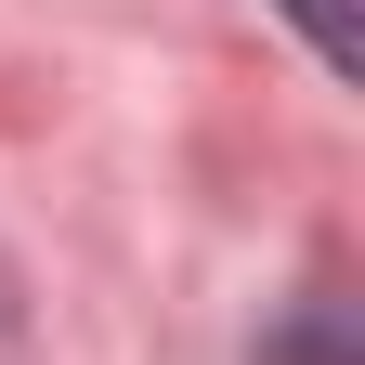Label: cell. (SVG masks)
Returning <instances> with one entry per match:
<instances>
[{
  "instance_id": "obj_3",
  "label": "cell",
  "mask_w": 365,
  "mask_h": 365,
  "mask_svg": "<svg viewBox=\"0 0 365 365\" xmlns=\"http://www.w3.org/2000/svg\"><path fill=\"white\" fill-rule=\"evenodd\" d=\"M0 365H26V287H14V261H0Z\"/></svg>"
},
{
  "instance_id": "obj_2",
  "label": "cell",
  "mask_w": 365,
  "mask_h": 365,
  "mask_svg": "<svg viewBox=\"0 0 365 365\" xmlns=\"http://www.w3.org/2000/svg\"><path fill=\"white\" fill-rule=\"evenodd\" d=\"M274 14L313 39V66H327V78H352V66H365V26H352V0H274Z\"/></svg>"
},
{
  "instance_id": "obj_1",
  "label": "cell",
  "mask_w": 365,
  "mask_h": 365,
  "mask_svg": "<svg viewBox=\"0 0 365 365\" xmlns=\"http://www.w3.org/2000/svg\"><path fill=\"white\" fill-rule=\"evenodd\" d=\"M261 365H352V327H339V300H300L287 327L261 339Z\"/></svg>"
}]
</instances>
